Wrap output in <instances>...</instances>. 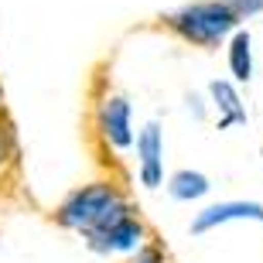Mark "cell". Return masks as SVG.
Instances as JSON below:
<instances>
[{"label":"cell","instance_id":"6da1fadb","mask_svg":"<svg viewBox=\"0 0 263 263\" xmlns=\"http://www.w3.org/2000/svg\"><path fill=\"white\" fill-rule=\"evenodd\" d=\"M236 24L239 17L229 7V0H195V4H185L175 14H167V28L178 31L185 41L205 45V48L219 45Z\"/></svg>","mask_w":263,"mask_h":263},{"label":"cell","instance_id":"7a4b0ae2","mask_svg":"<svg viewBox=\"0 0 263 263\" xmlns=\"http://www.w3.org/2000/svg\"><path fill=\"white\" fill-rule=\"evenodd\" d=\"M117 198L120 195L113 185H86V188H79V192H72L59 205V222L68 226V229H79V233H89L99 222V215L106 212Z\"/></svg>","mask_w":263,"mask_h":263},{"label":"cell","instance_id":"3957f363","mask_svg":"<svg viewBox=\"0 0 263 263\" xmlns=\"http://www.w3.org/2000/svg\"><path fill=\"white\" fill-rule=\"evenodd\" d=\"M86 236L96 253H137L144 246V226L130 212L120 215L117 222H109L106 229H96V233H86Z\"/></svg>","mask_w":263,"mask_h":263},{"label":"cell","instance_id":"277c9868","mask_svg":"<svg viewBox=\"0 0 263 263\" xmlns=\"http://www.w3.org/2000/svg\"><path fill=\"white\" fill-rule=\"evenodd\" d=\"M137 167H140L144 188L164 185V134H161V123H147L137 134Z\"/></svg>","mask_w":263,"mask_h":263},{"label":"cell","instance_id":"5b68a950","mask_svg":"<svg viewBox=\"0 0 263 263\" xmlns=\"http://www.w3.org/2000/svg\"><path fill=\"white\" fill-rule=\"evenodd\" d=\"M246 219H253V222H263V205L260 202H219V205H209L202 212L195 215V222H192V236H205L219 229L226 222H246Z\"/></svg>","mask_w":263,"mask_h":263},{"label":"cell","instance_id":"8992f818","mask_svg":"<svg viewBox=\"0 0 263 263\" xmlns=\"http://www.w3.org/2000/svg\"><path fill=\"white\" fill-rule=\"evenodd\" d=\"M99 130L113 147H130L134 130H130V103L123 96H109L99 106Z\"/></svg>","mask_w":263,"mask_h":263},{"label":"cell","instance_id":"52a82bcc","mask_svg":"<svg viewBox=\"0 0 263 263\" xmlns=\"http://www.w3.org/2000/svg\"><path fill=\"white\" fill-rule=\"evenodd\" d=\"M209 92H212L215 106H219V130L233 127V123H246V106H243V99H239L233 82L215 79L212 86H209Z\"/></svg>","mask_w":263,"mask_h":263},{"label":"cell","instance_id":"ba28073f","mask_svg":"<svg viewBox=\"0 0 263 263\" xmlns=\"http://www.w3.org/2000/svg\"><path fill=\"white\" fill-rule=\"evenodd\" d=\"M229 72L236 82L253 79V38H250V31H236L229 41Z\"/></svg>","mask_w":263,"mask_h":263},{"label":"cell","instance_id":"9c48e42d","mask_svg":"<svg viewBox=\"0 0 263 263\" xmlns=\"http://www.w3.org/2000/svg\"><path fill=\"white\" fill-rule=\"evenodd\" d=\"M167 192H171V198H178V202H195V198H205L212 192V181H209L202 171H188L185 167V171L171 175Z\"/></svg>","mask_w":263,"mask_h":263},{"label":"cell","instance_id":"30bf717a","mask_svg":"<svg viewBox=\"0 0 263 263\" xmlns=\"http://www.w3.org/2000/svg\"><path fill=\"white\" fill-rule=\"evenodd\" d=\"M229 7L236 10V17H253V14H260L263 10V0H229Z\"/></svg>","mask_w":263,"mask_h":263},{"label":"cell","instance_id":"8fae6325","mask_svg":"<svg viewBox=\"0 0 263 263\" xmlns=\"http://www.w3.org/2000/svg\"><path fill=\"white\" fill-rule=\"evenodd\" d=\"M134 263H161V253H157V250H144Z\"/></svg>","mask_w":263,"mask_h":263},{"label":"cell","instance_id":"7c38bea8","mask_svg":"<svg viewBox=\"0 0 263 263\" xmlns=\"http://www.w3.org/2000/svg\"><path fill=\"white\" fill-rule=\"evenodd\" d=\"M7 154H10V140H7V134H0V167H4Z\"/></svg>","mask_w":263,"mask_h":263}]
</instances>
